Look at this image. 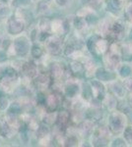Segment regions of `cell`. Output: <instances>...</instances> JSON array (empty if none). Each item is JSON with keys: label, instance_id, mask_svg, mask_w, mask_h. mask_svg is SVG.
I'll return each instance as SVG.
<instances>
[{"label": "cell", "instance_id": "1", "mask_svg": "<svg viewBox=\"0 0 132 147\" xmlns=\"http://www.w3.org/2000/svg\"><path fill=\"white\" fill-rule=\"evenodd\" d=\"M15 49L19 55H25L29 50V42L26 38H19L15 41Z\"/></svg>", "mask_w": 132, "mask_h": 147}, {"label": "cell", "instance_id": "2", "mask_svg": "<svg viewBox=\"0 0 132 147\" xmlns=\"http://www.w3.org/2000/svg\"><path fill=\"white\" fill-rule=\"evenodd\" d=\"M24 28V24L17 19H12L9 22V32L12 34H18L22 32Z\"/></svg>", "mask_w": 132, "mask_h": 147}, {"label": "cell", "instance_id": "3", "mask_svg": "<svg viewBox=\"0 0 132 147\" xmlns=\"http://www.w3.org/2000/svg\"><path fill=\"white\" fill-rule=\"evenodd\" d=\"M47 46L49 51L52 54H58L59 51H60V43H59L57 39L50 40L49 42H47Z\"/></svg>", "mask_w": 132, "mask_h": 147}, {"label": "cell", "instance_id": "4", "mask_svg": "<svg viewBox=\"0 0 132 147\" xmlns=\"http://www.w3.org/2000/svg\"><path fill=\"white\" fill-rule=\"evenodd\" d=\"M9 130H10V127H8L6 121L3 119L0 120V134L6 136V134H9Z\"/></svg>", "mask_w": 132, "mask_h": 147}, {"label": "cell", "instance_id": "5", "mask_svg": "<svg viewBox=\"0 0 132 147\" xmlns=\"http://www.w3.org/2000/svg\"><path fill=\"white\" fill-rule=\"evenodd\" d=\"M24 72H25L26 75H28V76H34L36 74V67L33 65V64H27V65L24 67Z\"/></svg>", "mask_w": 132, "mask_h": 147}, {"label": "cell", "instance_id": "6", "mask_svg": "<svg viewBox=\"0 0 132 147\" xmlns=\"http://www.w3.org/2000/svg\"><path fill=\"white\" fill-rule=\"evenodd\" d=\"M47 106H49V109H51V110H53V109L56 108L57 106V99L56 97L54 95H49V97L47 98Z\"/></svg>", "mask_w": 132, "mask_h": 147}, {"label": "cell", "instance_id": "7", "mask_svg": "<svg viewBox=\"0 0 132 147\" xmlns=\"http://www.w3.org/2000/svg\"><path fill=\"white\" fill-rule=\"evenodd\" d=\"M52 74L55 78H58L62 75V69L60 68V66L58 65H54L52 67Z\"/></svg>", "mask_w": 132, "mask_h": 147}, {"label": "cell", "instance_id": "8", "mask_svg": "<svg viewBox=\"0 0 132 147\" xmlns=\"http://www.w3.org/2000/svg\"><path fill=\"white\" fill-rule=\"evenodd\" d=\"M97 76L101 80H109V74L104 72V71H100V72L97 74Z\"/></svg>", "mask_w": 132, "mask_h": 147}, {"label": "cell", "instance_id": "9", "mask_svg": "<svg viewBox=\"0 0 132 147\" xmlns=\"http://www.w3.org/2000/svg\"><path fill=\"white\" fill-rule=\"evenodd\" d=\"M32 54L35 57H39L42 55V50H40V47H38V46H35L34 48L32 49Z\"/></svg>", "mask_w": 132, "mask_h": 147}, {"label": "cell", "instance_id": "10", "mask_svg": "<svg viewBox=\"0 0 132 147\" xmlns=\"http://www.w3.org/2000/svg\"><path fill=\"white\" fill-rule=\"evenodd\" d=\"M105 47H107V44H105V42L104 40H100L97 43V48L99 49L100 51H105Z\"/></svg>", "mask_w": 132, "mask_h": 147}, {"label": "cell", "instance_id": "11", "mask_svg": "<svg viewBox=\"0 0 132 147\" xmlns=\"http://www.w3.org/2000/svg\"><path fill=\"white\" fill-rule=\"evenodd\" d=\"M71 67H72V70H73L75 73L80 72V71L82 70V66H81V64H79V63H72Z\"/></svg>", "mask_w": 132, "mask_h": 147}, {"label": "cell", "instance_id": "12", "mask_svg": "<svg viewBox=\"0 0 132 147\" xmlns=\"http://www.w3.org/2000/svg\"><path fill=\"white\" fill-rule=\"evenodd\" d=\"M10 111L12 113H18L19 111H20V106H19L18 104H13V105L11 106Z\"/></svg>", "mask_w": 132, "mask_h": 147}, {"label": "cell", "instance_id": "13", "mask_svg": "<svg viewBox=\"0 0 132 147\" xmlns=\"http://www.w3.org/2000/svg\"><path fill=\"white\" fill-rule=\"evenodd\" d=\"M76 91H77L76 86H70V87H68V89H67V93H68L69 95H74Z\"/></svg>", "mask_w": 132, "mask_h": 147}, {"label": "cell", "instance_id": "14", "mask_svg": "<svg viewBox=\"0 0 132 147\" xmlns=\"http://www.w3.org/2000/svg\"><path fill=\"white\" fill-rule=\"evenodd\" d=\"M7 106V100L5 98H2V97H0V108L4 109Z\"/></svg>", "mask_w": 132, "mask_h": 147}, {"label": "cell", "instance_id": "15", "mask_svg": "<svg viewBox=\"0 0 132 147\" xmlns=\"http://www.w3.org/2000/svg\"><path fill=\"white\" fill-rule=\"evenodd\" d=\"M82 24H83L82 19H77V20H76V27H77L78 28H82Z\"/></svg>", "mask_w": 132, "mask_h": 147}, {"label": "cell", "instance_id": "16", "mask_svg": "<svg viewBox=\"0 0 132 147\" xmlns=\"http://www.w3.org/2000/svg\"><path fill=\"white\" fill-rule=\"evenodd\" d=\"M6 60V55L4 52H1L0 51V62H3V61Z\"/></svg>", "mask_w": 132, "mask_h": 147}, {"label": "cell", "instance_id": "17", "mask_svg": "<svg viewBox=\"0 0 132 147\" xmlns=\"http://www.w3.org/2000/svg\"><path fill=\"white\" fill-rule=\"evenodd\" d=\"M7 12V9L5 7H0V15H4V14H6Z\"/></svg>", "mask_w": 132, "mask_h": 147}, {"label": "cell", "instance_id": "18", "mask_svg": "<svg viewBox=\"0 0 132 147\" xmlns=\"http://www.w3.org/2000/svg\"><path fill=\"white\" fill-rule=\"evenodd\" d=\"M56 1H57V3L60 4V5H64L65 2H66V0H56Z\"/></svg>", "mask_w": 132, "mask_h": 147}, {"label": "cell", "instance_id": "19", "mask_svg": "<svg viewBox=\"0 0 132 147\" xmlns=\"http://www.w3.org/2000/svg\"><path fill=\"white\" fill-rule=\"evenodd\" d=\"M3 1H4V2H6V1H7V0H3Z\"/></svg>", "mask_w": 132, "mask_h": 147}]
</instances>
